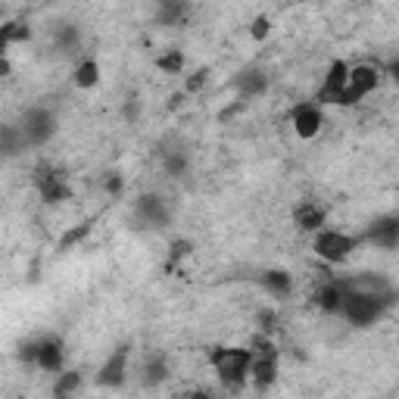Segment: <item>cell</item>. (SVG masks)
<instances>
[{"label": "cell", "instance_id": "11", "mask_svg": "<svg viewBox=\"0 0 399 399\" xmlns=\"http://www.w3.org/2000/svg\"><path fill=\"white\" fill-rule=\"evenodd\" d=\"M368 243L374 247H384V249H393L399 243V218L396 215H387V218H378V222L368 228L365 234Z\"/></svg>", "mask_w": 399, "mask_h": 399}, {"label": "cell", "instance_id": "8", "mask_svg": "<svg viewBox=\"0 0 399 399\" xmlns=\"http://www.w3.org/2000/svg\"><path fill=\"white\" fill-rule=\"evenodd\" d=\"M274 378H278V349L253 355V362H249V380L259 390H265V387L274 384Z\"/></svg>", "mask_w": 399, "mask_h": 399}, {"label": "cell", "instance_id": "17", "mask_svg": "<svg viewBox=\"0 0 399 399\" xmlns=\"http://www.w3.org/2000/svg\"><path fill=\"white\" fill-rule=\"evenodd\" d=\"M262 287H265L268 293H274V299H284L287 293L293 290V281L287 272H281V268H274V272H265L262 274Z\"/></svg>", "mask_w": 399, "mask_h": 399}, {"label": "cell", "instance_id": "34", "mask_svg": "<svg viewBox=\"0 0 399 399\" xmlns=\"http://www.w3.org/2000/svg\"><path fill=\"white\" fill-rule=\"evenodd\" d=\"M19 355H22V362H37V343H25Z\"/></svg>", "mask_w": 399, "mask_h": 399}, {"label": "cell", "instance_id": "35", "mask_svg": "<svg viewBox=\"0 0 399 399\" xmlns=\"http://www.w3.org/2000/svg\"><path fill=\"white\" fill-rule=\"evenodd\" d=\"M184 399H215L212 393H206V390H193V393H187Z\"/></svg>", "mask_w": 399, "mask_h": 399}, {"label": "cell", "instance_id": "29", "mask_svg": "<svg viewBox=\"0 0 399 399\" xmlns=\"http://www.w3.org/2000/svg\"><path fill=\"white\" fill-rule=\"evenodd\" d=\"M190 249H193V243H190V240H175V243H172V249H168V268H172L178 259L190 256Z\"/></svg>", "mask_w": 399, "mask_h": 399}, {"label": "cell", "instance_id": "38", "mask_svg": "<svg viewBox=\"0 0 399 399\" xmlns=\"http://www.w3.org/2000/svg\"><path fill=\"white\" fill-rule=\"evenodd\" d=\"M0 75H10V62L0 60Z\"/></svg>", "mask_w": 399, "mask_h": 399}, {"label": "cell", "instance_id": "13", "mask_svg": "<svg viewBox=\"0 0 399 399\" xmlns=\"http://www.w3.org/2000/svg\"><path fill=\"white\" fill-rule=\"evenodd\" d=\"M37 368H44V371H60L62 368V343L56 340V337H44V340H37Z\"/></svg>", "mask_w": 399, "mask_h": 399}, {"label": "cell", "instance_id": "3", "mask_svg": "<svg viewBox=\"0 0 399 399\" xmlns=\"http://www.w3.org/2000/svg\"><path fill=\"white\" fill-rule=\"evenodd\" d=\"M378 85H380V69H378V66H368V62H362V66H349L346 87H343V94H340V100H337V106H353V103H359V100L368 97V94H371Z\"/></svg>", "mask_w": 399, "mask_h": 399}, {"label": "cell", "instance_id": "20", "mask_svg": "<svg viewBox=\"0 0 399 399\" xmlns=\"http://www.w3.org/2000/svg\"><path fill=\"white\" fill-rule=\"evenodd\" d=\"M315 303H318V309H324V312H340V305H343V290L334 284V281H328V284H324L321 290L315 293Z\"/></svg>", "mask_w": 399, "mask_h": 399}, {"label": "cell", "instance_id": "26", "mask_svg": "<svg viewBox=\"0 0 399 399\" xmlns=\"http://www.w3.org/2000/svg\"><path fill=\"white\" fill-rule=\"evenodd\" d=\"M91 228H94V222H81L78 228H69L66 234H62V240H60V249H72L78 240H85L87 234H91Z\"/></svg>", "mask_w": 399, "mask_h": 399}, {"label": "cell", "instance_id": "27", "mask_svg": "<svg viewBox=\"0 0 399 399\" xmlns=\"http://www.w3.org/2000/svg\"><path fill=\"white\" fill-rule=\"evenodd\" d=\"M3 28V35H6V41H28V35H31V28L25 22H3L0 25Z\"/></svg>", "mask_w": 399, "mask_h": 399}, {"label": "cell", "instance_id": "33", "mask_svg": "<svg viewBox=\"0 0 399 399\" xmlns=\"http://www.w3.org/2000/svg\"><path fill=\"white\" fill-rule=\"evenodd\" d=\"M122 187H125V181H122V175H106L103 178V190L106 193H112V197H118V193H122Z\"/></svg>", "mask_w": 399, "mask_h": 399}, {"label": "cell", "instance_id": "22", "mask_svg": "<svg viewBox=\"0 0 399 399\" xmlns=\"http://www.w3.org/2000/svg\"><path fill=\"white\" fill-rule=\"evenodd\" d=\"M97 81H100V66L94 60H81L78 69H75V85L87 91V87H94Z\"/></svg>", "mask_w": 399, "mask_h": 399}, {"label": "cell", "instance_id": "12", "mask_svg": "<svg viewBox=\"0 0 399 399\" xmlns=\"http://www.w3.org/2000/svg\"><path fill=\"white\" fill-rule=\"evenodd\" d=\"M137 218H141L143 224H153V228H162V224L168 222V209L162 206L159 197H153V193H143L141 200H137Z\"/></svg>", "mask_w": 399, "mask_h": 399}, {"label": "cell", "instance_id": "10", "mask_svg": "<svg viewBox=\"0 0 399 399\" xmlns=\"http://www.w3.org/2000/svg\"><path fill=\"white\" fill-rule=\"evenodd\" d=\"M125 368H128V349L118 346L116 353L106 359V365L100 368L97 384L100 387H122L125 384Z\"/></svg>", "mask_w": 399, "mask_h": 399}, {"label": "cell", "instance_id": "5", "mask_svg": "<svg viewBox=\"0 0 399 399\" xmlns=\"http://www.w3.org/2000/svg\"><path fill=\"white\" fill-rule=\"evenodd\" d=\"M362 243V237L340 234V231H318L315 234V253L328 262H343L355 247Z\"/></svg>", "mask_w": 399, "mask_h": 399}, {"label": "cell", "instance_id": "21", "mask_svg": "<svg viewBox=\"0 0 399 399\" xmlns=\"http://www.w3.org/2000/svg\"><path fill=\"white\" fill-rule=\"evenodd\" d=\"M162 380H168V362L162 355H153L143 365V387H159Z\"/></svg>", "mask_w": 399, "mask_h": 399}, {"label": "cell", "instance_id": "6", "mask_svg": "<svg viewBox=\"0 0 399 399\" xmlns=\"http://www.w3.org/2000/svg\"><path fill=\"white\" fill-rule=\"evenodd\" d=\"M334 284L343 293H359V296H387V293H393V284L384 274H353V278H337Z\"/></svg>", "mask_w": 399, "mask_h": 399}, {"label": "cell", "instance_id": "28", "mask_svg": "<svg viewBox=\"0 0 399 399\" xmlns=\"http://www.w3.org/2000/svg\"><path fill=\"white\" fill-rule=\"evenodd\" d=\"M166 172L172 175V178H181V175L187 172V156L184 153H168L166 156Z\"/></svg>", "mask_w": 399, "mask_h": 399}, {"label": "cell", "instance_id": "31", "mask_svg": "<svg viewBox=\"0 0 399 399\" xmlns=\"http://www.w3.org/2000/svg\"><path fill=\"white\" fill-rule=\"evenodd\" d=\"M274 328H278V312H274V309H262L259 312V330L268 337Z\"/></svg>", "mask_w": 399, "mask_h": 399}, {"label": "cell", "instance_id": "23", "mask_svg": "<svg viewBox=\"0 0 399 399\" xmlns=\"http://www.w3.org/2000/svg\"><path fill=\"white\" fill-rule=\"evenodd\" d=\"M41 197L47 200V203H62V200H72V187H69L66 178H56L41 187Z\"/></svg>", "mask_w": 399, "mask_h": 399}, {"label": "cell", "instance_id": "30", "mask_svg": "<svg viewBox=\"0 0 399 399\" xmlns=\"http://www.w3.org/2000/svg\"><path fill=\"white\" fill-rule=\"evenodd\" d=\"M268 31H272V22H268V16H256L253 22H249V35H253L256 41H265Z\"/></svg>", "mask_w": 399, "mask_h": 399}, {"label": "cell", "instance_id": "2", "mask_svg": "<svg viewBox=\"0 0 399 399\" xmlns=\"http://www.w3.org/2000/svg\"><path fill=\"white\" fill-rule=\"evenodd\" d=\"M393 299H396V293H387V296H359V293H343L340 315L346 318V321L365 328V324L378 321V318L390 309Z\"/></svg>", "mask_w": 399, "mask_h": 399}, {"label": "cell", "instance_id": "24", "mask_svg": "<svg viewBox=\"0 0 399 399\" xmlns=\"http://www.w3.org/2000/svg\"><path fill=\"white\" fill-rule=\"evenodd\" d=\"M156 69L166 75H178L181 69H184V53H181V50H168V53L156 56Z\"/></svg>", "mask_w": 399, "mask_h": 399}, {"label": "cell", "instance_id": "14", "mask_svg": "<svg viewBox=\"0 0 399 399\" xmlns=\"http://www.w3.org/2000/svg\"><path fill=\"white\" fill-rule=\"evenodd\" d=\"M293 218H296V224H299L303 231H321V228H324V218H328V212H324V206H318V203H312V200H305V203L296 206Z\"/></svg>", "mask_w": 399, "mask_h": 399}, {"label": "cell", "instance_id": "7", "mask_svg": "<svg viewBox=\"0 0 399 399\" xmlns=\"http://www.w3.org/2000/svg\"><path fill=\"white\" fill-rule=\"evenodd\" d=\"M346 75H349V66L343 60L330 62L328 75H324V85L318 87V103H337L343 87H346Z\"/></svg>", "mask_w": 399, "mask_h": 399}, {"label": "cell", "instance_id": "9", "mask_svg": "<svg viewBox=\"0 0 399 399\" xmlns=\"http://www.w3.org/2000/svg\"><path fill=\"white\" fill-rule=\"evenodd\" d=\"M290 118H293V131H296L299 137H315L324 125V116H321V109H318V103H299Z\"/></svg>", "mask_w": 399, "mask_h": 399}, {"label": "cell", "instance_id": "4", "mask_svg": "<svg viewBox=\"0 0 399 399\" xmlns=\"http://www.w3.org/2000/svg\"><path fill=\"white\" fill-rule=\"evenodd\" d=\"M19 128H22V137H25L28 147H41V143H47L50 137H53L56 116L50 109H44V106H35V109L25 112V118H22Z\"/></svg>", "mask_w": 399, "mask_h": 399}, {"label": "cell", "instance_id": "15", "mask_svg": "<svg viewBox=\"0 0 399 399\" xmlns=\"http://www.w3.org/2000/svg\"><path fill=\"white\" fill-rule=\"evenodd\" d=\"M265 87H268V78H265V72H259V69H249V72H243L240 78H237V91H240L243 103H247L249 97H259Z\"/></svg>", "mask_w": 399, "mask_h": 399}, {"label": "cell", "instance_id": "19", "mask_svg": "<svg viewBox=\"0 0 399 399\" xmlns=\"http://www.w3.org/2000/svg\"><path fill=\"white\" fill-rule=\"evenodd\" d=\"M81 390V374L78 371H62L53 384V399H75Z\"/></svg>", "mask_w": 399, "mask_h": 399}, {"label": "cell", "instance_id": "18", "mask_svg": "<svg viewBox=\"0 0 399 399\" xmlns=\"http://www.w3.org/2000/svg\"><path fill=\"white\" fill-rule=\"evenodd\" d=\"M187 12H190L187 3H181V0H166V3H159V10H156V22L159 25H181Z\"/></svg>", "mask_w": 399, "mask_h": 399}, {"label": "cell", "instance_id": "37", "mask_svg": "<svg viewBox=\"0 0 399 399\" xmlns=\"http://www.w3.org/2000/svg\"><path fill=\"white\" fill-rule=\"evenodd\" d=\"M125 116H128V118H137V103H128V109H125Z\"/></svg>", "mask_w": 399, "mask_h": 399}, {"label": "cell", "instance_id": "32", "mask_svg": "<svg viewBox=\"0 0 399 399\" xmlns=\"http://www.w3.org/2000/svg\"><path fill=\"white\" fill-rule=\"evenodd\" d=\"M206 81H209V69H200V72H193L190 78H187V94H200L206 87Z\"/></svg>", "mask_w": 399, "mask_h": 399}, {"label": "cell", "instance_id": "36", "mask_svg": "<svg viewBox=\"0 0 399 399\" xmlns=\"http://www.w3.org/2000/svg\"><path fill=\"white\" fill-rule=\"evenodd\" d=\"M6 47H10V41H6L3 28H0V60H6Z\"/></svg>", "mask_w": 399, "mask_h": 399}, {"label": "cell", "instance_id": "1", "mask_svg": "<svg viewBox=\"0 0 399 399\" xmlns=\"http://www.w3.org/2000/svg\"><path fill=\"white\" fill-rule=\"evenodd\" d=\"M209 362L212 368L218 371L224 387L231 390H240L249 378V362H253V353L243 346H215L209 353Z\"/></svg>", "mask_w": 399, "mask_h": 399}, {"label": "cell", "instance_id": "16", "mask_svg": "<svg viewBox=\"0 0 399 399\" xmlns=\"http://www.w3.org/2000/svg\"><path fill=\"white\" fill-rule=\"evenodd\" d=\"M28 147L19 125H0V156H19Z\"/></svg>", "mask_w": 399, "mask_h": 399}, {"label": "cell", "instance_id": "25", "mask_svg": "<svg viewBox=\"0 0 399 399\" xmlns=\"http://www.w3.org/2000/svg\"><path fill=\"white\" fill-rule=\"evenodd\" d=\"M53 37H56V47L60 50H75L78 47V28L75 25H60V28L53 31Z\"/></svg>", "mask_w": 399, "mask_h": 399}]
</instances>
